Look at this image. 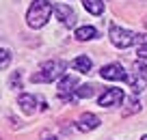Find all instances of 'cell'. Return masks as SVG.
<instances>
[{
	"instance_id": "cell-20",
	"label": "cell",
	"mask_w": 147,
	"mask_h": 140,
	"mask_svg": "<svg viewBox=\"0 0 147 140\" xmlns=\"http://www.w3.org/2000/svg\"><path fill=\"white\" fill-rule=\"evenodd\" d=\"M141 140H147V134H145V136H143V138H141Z\"/></svg>"
},
{
	"instance_id": "cell-12",
	"label": "cell",
	"mask_w": 147,
	"mask_h": 140,
	"mask_svg": "<svg viewBox=\"0 0 147 140\" xmlns=\"http://www.w3.org/2000/svg\"><path fill=\"white\" fill-rule=\"evenodd\" d=\"M76 39L78 41H91V39H95L97 37V30L93 26H80V28H76Z\"/></svg>"
},
{
	"instance_id": "cell-15",
	"label": "cell",
	"mask_w": 147,
	"mask_h": 140,
	"mask_svg": "<svg viewBox=\"0 0 147 140\" xmlns=\"http://www.w3.org/2000/svg\"><path fill=\"white\" fill-rule=\"evenodd\" d=\"M9 88H22V73L20 71H13L9 78Z\"/></svg>"
},
{
	"instance_id": "cell-21",
	"label": "cell",
	"mask_w": 147,
	"mask_h": 140,
	"mask_svg": "<svg viewBox=\"0 0 147 140\" xmlns=\"http://www.w3.org/2000/svg\"><path fill=\"white\" fill-rule=\"evenodd\" d=\"M145 24H147V19H145Z\"/></svg>"
},
{
	"instance_id": "cell-7",
	"label": "cell",
	"mask_w": 147,
	"mask_h": 140,
	"mask_svg": "<svg viewBox=\"0 0 147 140\" xmlns=\"http://www.w3.org/2000/svg\"><path fill=\"white\" fill-rule=\"evenodd\" d=\"M76 127H78L80 131H93V129L100 127V119H97L95 114H91V112H84L82 117L76 121Z\"/></svg>"
},
{
	"instance_id": "cell-4",
	"label": "cell",
	"mask_w": 147,
	"mask_h": 140,
	"mask_svg": "<svg viewBox=\"0 0 147 140\" xmlns=\"http://www.w3.org/2000/svg\"><path fill=\"white\" fill-rule=\"evenodd\" d=\"M123 99H125V95H123L121 88H106L104 95H100L97 104H100L102 108H110V106H119Z\"/></svg>"
},
{
	"instance_id": "cell-14",
	"label": "cell",
	"mask_w": 147,
	"mask_h": 140,
	"mask_svg": "<svg viewBox=\"0 0 147 140\" xmlns=\"http://www.w3.org/2000/svg\"><path fill=\"white\" fill-rule=\"evenodd\" d=\"M95 88H97L95 84H82V86L76 88V97H80V99H89V97L95 95Z\"/></svg>"
},
{
	"instance_id": "cell-13",
	"label": "cell",
	"mask_w": 147,
	"mask_h": 140,
	"mask_svg": "<svg viewBox=\"0 0 147 140\" xmlns=\"http://www.w3.org/2000/svg\"><path fill=\"white\" fill-rule=\"evenodd\" d=\"M82 5H84V9H87L89 13H93V15L104 13V2H102V0H82Z\"/></svg>"
},
{
	"instance_id": "cell-16",
	"label": "cell",
	"mask_w": 147,
	"mask_h": 140,
	"mask_svg": "<svg viewBox=\"0 0 147 140\" xmlns=\"http://www.w3.org/2000/svg\"><path fill=\"white\" fill-rule=\"evenodd\" d=\"M128 104H130V108L123 112L125 117H128V114H132V112H136V110H141V104H138V99H134V97H132V99H128Z\"/></svg>"
},
{
	"instance_id": "cell-11",
	"label": "cell",
	"mask_w": 147,
	"mask_h": 140,
	"mask_svg": "<svg viewBox=\"0 0 147 140\" xmlns=\"http://www.w3.org/2000/svg\"><path fill=\"white\" fill-rule=\"evenodd\" d=\"M71 67L76 69V71H80V73H89L93 69V60L89 58V56H78V58L71 60Z\"/></svg>"
},
{
	"instance_id": "cell-5",
	"label": "cell",
	"mask_w": 147,
	"mask_h": 140,
	"mask_svg": "<svg viewBox=\"0 0 147 140\" xmlns=\"http://www.w3.org/2000/svg\"><path fill=\"white\" fill-rule=\"evenodd\" d=\"M54 13H56V17L63 22V26H67V28H71V26H76V13H74V9L69 5H65V2H59V5H54Z\"/></svg>"
},
{
	"instance_id": "cell-19",
	"label": "cell",
	"mask_w": 147,
	"mask_h": 140,
	"mask_svg": "<svg viewBox=\"0 0 147 140\" xmlns=\"http://www.w3.org/2000/svg\"><path fill=\"white\" fill-rule=\"evenodd\" d=\"M41 140H56V136H52L50 131H43V136H41Z\"/></svg>"
},
{
	"instance_id": "cell-8",
	"label": "cell",
	"mask_w": 147,
	"mask_h": 140,
	"mask_svg": "<svg viewBox=\"0 0 147 140\" xmlns=\"http://www.w3.org/2000/svg\"><path fill=\"white\" fill-rule=\"evenodd\" d=\"M39 97H35V95H20V99H18V104H20V108H22V112L24 114H35L37 112V104H39Z\"/></svg>"
},
{
	"instance_id": "cell-9",
	"label": "cell",
	"mask_w": 147,
	"mask_h": 140,
	"mask_svg": "<svg viewBox=\"0 0 147 140\" xmlns=\"http://www.w3.org/2000/svg\"><path fill=\"white\" fill-rule=\"evenodd\" d=\"M125 82L130 84V88H132L134 93H143V90H145V86H147L145 76H141V71H136V69H134L132 76H128V80H125Z\"/></svg>"
},
{
	"instance_id": "cell-17",
	"label": "cell",
	"mask_w": 147,
	"mask_h": 140,
	"mask_svg": "<svg viewBox=\"0 0 147 140\" xmlns=\"http://www.w3.org/2000/svg\"><path fill=\"white\" fill-rule=\"evenodd\" d=\"M9 60H11V52H9V50H7V48H5V50L0 52V67L5 69L7 65H9Z\"/></svg>"
},
{
	"instance_id": "cell-18",
	"label": "cell",
	"mask_w": 147,
	"mask_h": 140,
	"mask_svg": "<svg viewBox=\"0 0 147 140\" xmlns=\"http://www.w3.org/2000/svg\"><path fill=\"white\" fill-rule=\"evenodd\" d=\"M134 43L138 45V48H143V45H147V35H136V41Z\"/></svg>"
},
{
	"instance_id": "cell-1",
	"label": "cell",
	"mask_w": 147,
	"mask_h": 140,
	"mask_svg": "<svg viewBox=\"0 0 147 140\" xmlns=\"http://www.w3.org/2000/svg\"><path fill=\"white\" fill-rule=\"evenodd\" d=\"M52 13H54V7L50 0H35L26 13V22L30 28H43Z\"/></svg>"
},
{
	"instance_id": "cell-10",
	"label": "cell",
	"mask_w": 147,
	"mask_h": 140,
	"mask_svg": "<svg viewBox=\"0 0 147 140\" xmlns=\"http://www.w3.org/2000/svg\"><path fill=\"white\" fill-rule=\"evenodd\" d=\"M76 84H78L76 76H69V73H65V76L59 80V93H61V95H67V93H71V88H74Z\"/></svg>"
},
{
	"instance_id": "cell-3",
	"label": "cell",
	"mask_w": 147,
	"mask_h": 140,
	"mask_svg": "<svg viewBox=\"0 0 147 140\" xmlns=\"http://www.w3.org/2000/svg\"><path fill=\"white\" fill-rule=\"evenodd\" d=\"M108 37H110V43L115 45V48H121V50L130 48V45L136 41V35H134L132 30H128V28H121V26H115V24L110 26Z\"/></svg>"
},
{
	"instance_id": "cell-6",
	"label": "cell",
	"mask_w": 147,
	"mask_h": 140,
	"mask_svg": "<svg viewBox=\"0 0 147 140\" xmlns=\"http://www.w3.org/2000/svg\"><path fill=\"white\" fill-rule=\"evenodd\" d=\"M100 76L104 80H128V73L123 71L119 63H110V65H104L100 69Z\"/></svg>"
},
{
	"instance_id": "cell-2",
	"label": "cell",
	"mask_w": 147,
	"mask_h": 140,
	"mask_svg": "<svg viewBox=\"0 0 147 140\" xmlns=\"http://www.w3.org/2000/svg\"><path fill=\"white\" fill-rule=\"evenodd\" d=\"M65 67L67 65L63 63V60H46V63L39 65V71L32 73L30 76V82H35V84H43V82H54L56 78H63L65 76Z\"/></svg>"
}]
</instances>
